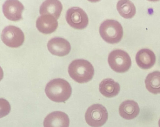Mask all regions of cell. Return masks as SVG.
<instances>
[{
  "instance_id": "obj_1",
  "label": "cell",
  "mask_w": 160,
  "mask_h": 127,
  "mask_svg": "<svg viewBox=\"0 0 160 127\" xmlns=\"http://www.w3.org/2000/svg\"><path fill=\"white\" fill-rule=\"evenodd\" d=\"M45 91L47 97L53 101L64 103L71 97L72 88L66 80L56 78L47 84Z\"/></svg>"
},
{
  "instance_id": "obj_2",
  "label": "cell",
  "mask_w": 160,
  "mask_h": 127,
  "mask_svg": "<svg viewBox=\"0 0 160 127\" xmlns=\"http://www.w3.org/2000/svg\"><path fill=\"white\" fill-rule=\"evenodd\" d=\"M68 73L70 77L80 84L88 83L93 78L94 70L92 64L86 60L73 61L69 66Z\"/></svg>"
},
{
  "instance_id": "obj_3",
  "label": "cell",
  "mask_w": 160,
  "mask_h": 127,
  "mask_svg": "<svg viewBox=\"0 0 160 127\" xmlns=\"http://www.w3.org/2000/svg\"><path fill=\"white\" fill-rule=\"evenodd\" d=\"M100 35L104 41L109 44L118 43L123 37L122 26L117 21L106 20L100 27Z\"/></svg>"
},
{
  "instance_id": "obj_4",
  "label": "cell",
  "mask_w": 160,
  "mask_h": 127,
  "mask_svg": "<svg viewBox=\"0 0 160 127\" xmlns=\"http://www.w3.org/2000/svg\"><path fill=\"white\" fill-rule=\"evenodd\" d=\"M108 63L110 68L116 72L125 73L131 68L132 61L128 53L123 50H113L108 57Z\"/></svg>"
},
{
  "instance_id": "obj_5",
  "label": "cell",
  "mask_w": 160,
  "mask_h": 127,
  "mask_svg": "<svg viewBox=\"0 0 160 127\" xmlns=\"http://www.w3.org/2000/svg\"><path fill=\"white\" fill-rule=\"evenodd\" d=\"M108 113L106 108L99 104L88 107L85 114L86 122L92 127H101L107 121Z\"/></svg>"
},
{
  "instance_id": "obj_6",
  "label": "cell",
  "mask_w": 160,
  "mask_h": 127,
  "mask_svg": "<svg viewBox=\"0 0 160 127\" xmlns=\"http://www.w3.org/2000/svg\"><path fill=\"white\" fill-rule=\"evenodd\" d=\"M1 39L7 46L12 48H17L24 43L25 35L19 28L15 26H9L2 30Z\"/></svg>"
},
{
  "instance_id": "obj_7",
  "label": "cell",
  "mask_w": 160,
  "mask_h": 127,
  "mask_svg": "<svg viewBox=\"0 0 160 127\" xmlns=\"http://www.w3.org/2000/svg\"><path fill=\"white\" fill-rule=\"evenodd\" d=\"M65 18L70 26L76 29H84L88 25L89 19L87 13L79 7L69 9L66 12Z\"/></svg>"
},
{
  "instance_id": "obj_8",
  "label": "cell",
  "mask_w": 160,
  "mask_h": 127,
  "mask_svg": "<svg viewBox=\"0 0 160 127\" xmlns=\"http://www.w3.org/2000/svg\"><path fill=\"white\" fill-rule=\"evenodd\" d=\"M24 6L18 1L9 0L4 2L2 11L6 18L13 21H17L22 19V14Z\"/></svg>"
},
{
  "instance_id": "obj_9",
  "label": "cell",
  "mask_w": 160,
  "mask_h": 127,
  "mask_svg": "<svg viewBox=\"0 0 160 127\" xmlns=\"http://www.w3.org/2000/svg\"><path fill=\"white\" fill-rule=\"evenodd\" d=\"M48 48L52 55L62 57L68 55L71 50L69 42L63 38L55 37L48 43Z\"/></svg>"
},
{
  "instance_id": "obj_10",
  "label": "cell",
  "mask_w": 160,
  "mask_h": 127,
  "mask_svg": "<svg viewBox=\"0 0 160 127\" xmlns=\"http://www.w3.org/2000/svg\"><path fill=\"white\" fill-rule=\"evenodd\" d=\"M70 119L67 114L55 111L47 116L44 120V127H69Z\"/></svg>"
},
{
  "instance_id": "obj_11",
  "label": "cell",
  "mask_w": 160,
  "mask_h": 127,
  "mask_svg": "<svg viewBox=\"0 0 160 127\" xmlns=\"http://www.w3.org/2000/svg\"><path fill=\"white\" fill-rule=\"evenodd\" d=\"M58 26L57 19L51 15H41L36 21V27L44 34H51L56 31Z\"/></svg>"
},
{
  "instance_id": "obj_12",
  "label": "cell",
  "mask_w": 160,
  "mask_h": 127,
  "mask_svg": "<svg viewBox=\"0 0 160 127\" xmlns=\"http://www.w3.org/2000/svg\"><path fill=\"white\" fill-rule=\"evenodd\" d=\"M136 61L138 67L144 70H148L155 64L156 56L152 50L144 48L138 52L136 56Z\"/></svg>"
},
{
  "instance_id": "obj_13",
  "label": "cell",
  "mask_w": 160,
  "mask_h": 127,
  "mask_svg": "<svg viewBox=\"0 0 160 127\" xmlns=\"http://www.w3.org/2000/svg\"><path fill=\"white\" fill-rule=\"evenodd\" d=\"M140 112L138 105L135 101L127 100L121 104L119 112L122 117L126 120L135 118Z\"/></svg>"
},
{
  "instance_id": "obj_14",
  "label": "cell",
  "mask_w": 160,
  "mask_h": 127,
  "mask_svg": "<svg viewBox=\"0 0 160 127\" xmlns=\"http://www.w3.org/2000/svg\"><path fill=\"white\" fill-rule=\"evenodd\" d=\"M62 10L61 2L58 0H48L43 2L40 7L41 15H51L57 19L60 16Z\"/></svg>"
},
{
  "instance_id": "obj_15",
  "label": "cell",
  "mask_w": 160,
  "mask_h": 127,
  "mask_svg": "<svg viewBox=\"0 0 160 127\" xmlns=\"http://www.w3.org/2000/svg\"><path fill=\"white\" fill-rule=\"evenodd\" d=\"M99 90L107 98H113L118 95L120 90L119 84L111 78L104 79L99 85Z\"/></svg>"
},
{
  "instance_id": "obj_16",
  "label": "cell",
  "mask_w": 160,
  "mask_h": 127,
  "mask_svg": "<svg viewBox=\"0 0 160 127\" xmlns=\"http://www.w3.org/2000/svg\"><path fill=\"white\" fill-rule=\"evenodd\" d=\"M147 89L154 94L160 93V72L155 71L149 74L145 79Z\"/></svg>"
},
{
  "instance_id": "obj_17",
  "label": "cell",
  "mask_w": 160,
  "mask_h": 127,
  "mask_svg": "<svg viewBox=\"0 0 160 127\" xmlns=\"http://www.w3.org/2000/svg\"><path fill=\"white\" fill-rule=\"evenodd\" d=\"M117 8L119 14L126 19H131L135 15V7L130 1H119Z\"/></svg>"
},
{
  "instance_id": "obj_18",
  "label": "cell",
  "mask_w": 160,
  "mask_h": 127,
  "mask_svg": "<svg viewBox=\"0 0 160 127\" xmlns=\"http://www.w3.org/2000/svg\"><path fill=\"white\" fill-rule=\"evenodd\" d=\"M158 124H159V127H160V119L159 120V122H158Z\"/></svg>"
}]
</instances>
